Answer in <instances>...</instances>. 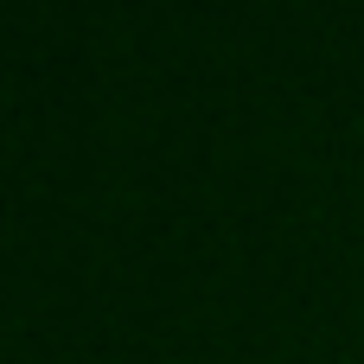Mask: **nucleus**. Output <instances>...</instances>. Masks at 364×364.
Instances as JSON below:
<instances>
[]
</instances>
